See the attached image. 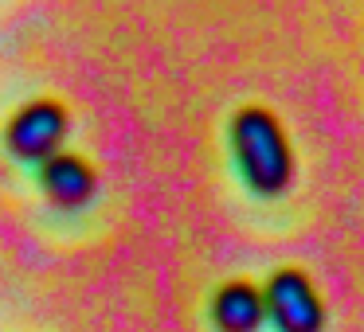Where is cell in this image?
<instances>
[{
	"label": "cell",
	"mask_w": 364,
	"mask_h": 332,
	"mask_svg": "<svg viewBox=\"0 0 364 332\" xmlns=\"http://www.w3.org/2000/svg\"><path fill=\"white\" fill-rule=\"evenodd\" d=\"M231 149L247 188L259 196H278L294 180V149L282 133V121L262 106H247L231 121Z\"/></svg>",
	"instance_id": "1"
},
{
	"label": "cell",
	"mask_w": 364,
	"mask_h": 332,
	"mask_svg": "<svg viewBox=\"0 0 364 332\" xmlns=\"http://www.w3.org/2000/svg\"><path fill=\"white\" fill-rule=\"evenodd\" d=\"M262 309L267 321L278 332H321L325 328V305L317 297L306 270H278L262 289Z\"/></svg>",
	"instance_id": "2"
},
{
	"label": "cell",
	"mask_w": 364,
	"mask_h": 332,
	"mask_svg": "<svg viewBox=\"0 0 364 332\" xmlns=\"http://www.w3.org/2000/svg\"><path fill=\"white\" fill-rule=\"evenodd\" d=\"M67 129H71V118H67L63 106L51 102V98H36L24 110H16V118L4 126V145H9L12 157L40 165L51 153L63 149Z\"/></svg>",
	"instance_id": "3"
},
{
	"label": "cell",
	"mask_w": 364,
	"mask_h": 332,
	"mask_svg": "<svg viewBox=\"0 0 364 332\" xmlns=\"http://www.w3.org/2000/svg\"><path fill=\"white\" fill-rule=\"evenodd\" d=\"M40 184H43V192H48V199L55 207L75 211V207H87L90 199H95L98 176L82 157L59 149V153H51L48 160H40Z\"/></svg>",
	"instance_id": "4"
},
{
	"label": "cell",
	"mask_w": 364,
	"mask_h": 332,
	"mask_svg": "<svg viewBox=\"0 0 364 332\" xmlns=\"http://www.w3.org/2000/svg\"><path fill=\"white\" fill-rule=\"evenodd\" d=\"M212 321L220 332H259L267 321L262 309V289L251 282H228L212 297Z\"/></svg>",
	"instance_id": "5"
}]
</instances>
